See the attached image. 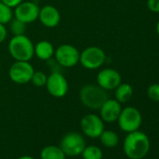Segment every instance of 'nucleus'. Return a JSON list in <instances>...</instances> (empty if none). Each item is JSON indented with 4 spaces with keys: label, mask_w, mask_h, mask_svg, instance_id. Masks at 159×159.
I'll use <instances>...</instances> for the list:
<instances>
[{
    "label": "nucleus",
    "mask_w": 159,
    "mask_h": 159,
    "mask_svg": "<svg viewBox=\"0 0 159 159\" xmlns=\"http://www.w3.org/2000/svg\"><path fill=\"white\" fill-rule=\"evenodd\" d=\"M149 137L142 131L136 130L127 133L124 140V152L129 159H142L150 151Z\"/></svg>",
    "instance_id": "f257e3e1"
},
{
    "label": "nucleus",
    "mask_w": 159,
    "mask_h": 159,
    "mask_svg": "<svg viewBox=\"0 0 159 159\" xmlns=\"http://www.w3.org/2000/svg\"><path fill=\"white\" fill-rule=\"evenodd\" d=\"M81 103L87 109L97 111L99 110L103 103L109 98L107 91L98 84H85L79 92Z\"/></svg>",
    "instance_id": "f03ea898"
},
{
    "label": "nucleus",
    "mask_w": 159,
    "mask_h": 159,
    "mask_svg": "<svg viewBox=\"0 0 159 159\" xmlns=\"http://www.w3.org/2000/svg\"><path fill=\"white\" fill-rule=\"evenodd\" d=\"M11 56L15 61H31L34 57V43L25 35L13 36L8 46Z\"/></svg>",
    "instance_id": "7ed1b4c3"
},
{
    "label": "nucleus",
    "mask_w": 159,
    "mask_h": 159,
    "mask_svg": "<svg viewBox=\"0 0 159 159\" xmlns=\"http://www.w3.org/2000/svg\"><path fill=\"white\" fill-rule=\"evenodd\" d=\"M106 58V53L101 48L98 46H88L80 52L79 64H81L85 69L95 70L104 65Z\"/></svg>",
    "instance_id": "20e7f679"
},
{
    "label": "nucleus",
    "mask_w": 159,
    "mask_h": 159,
    "mask_svg": "<svg viewBox=\"0 0 159 159\" xmlns=\"http://www.w3.org/2000/svg\"><path fill=\"white\" fill-rule=\"evenodd\" d=\"M117 122L122 131L130 133L139 129L142 124V116L137 108L128 106L122 109Z\"/></svg>",
    "instance_id": "39448f33"
},
{
    "label": "nucleus",
    "mask_w": 159,
    "mask_h": 159,
    "mask_svg": "<svg viewBox=\"0 0 159 159\" xmlns=\"http://www.w3.org/2000/svg\"><path fill=\"white\" fill-rule=\"evenodd\" d=\"M85 146L86 144L84 136L78 132L66 133L62 138L59 145L66 156L71 157L81 155Z\"/></svg>",
    "instance_id": "423d86ee"
},
{
    "label": "nucleus",
    "mask_w": 159,
    "mask_h": 159,
    "mask_svg": "<svg viewBox=\"0 0 159 159\" xmlns=\"http://www.w3.org/2000/svg\"><path fill=\"white\" fill-rule=\"evenodd\" d=\"M35 68L29 61H15L9 68L11 81L16 84H26L31 82Z\"/></svg>",
    "instance_id": "0eeeda50"
},
{
    "label": "nucleus",
    "mask_w": 159,
    "mask_h": 159,
    "mask_svg": "<svg viewBox=\"0 0 159 159\" xmlns=\"http://www.w3.org/2000/svg\"><path fill=\"white\" fill-rule=\"evenodd\" d=\"M53 57L60 66L69 68L79 64L80 52L75 46L66 43L59 45L55 49Z\"/></svg>",
    "instance_id": "6e6552de"
},
{
    "label": "nucleus",
    "mask_w": 159,
    "mask_h": 159,
    "mask_svg": "<svg viewBox=\"0 0 159 159\" xmlns=\"http://www.w3.org/2000/svg\"><path fill=\"white\" fill-rule=\"evenodd\" d=\"M45 87L52 97L62 98L67 94L69 84L66 78L62 73L53 71L48 75Z\"/></svg>",
    "instance_id": "1a4fd4ad"
},
{
    "label": "nucleus",
    "mask_w": 159,
    "mask_h": 159,
    "mask_svg": "<svg viewBox=\"0 0 159 159\" xmlns=\"http://www.w3.org/2000/svg\"><path fill=\"white\" fill-rule=\"evenodd\" d=\"M81 128L85 136L91 139H98L105 129L104 121L99 115L88 113L81 120Z\"/></svg>",
    "instance_id": "9d476101"
},
{
    "label": "nucleus",
    "mask_w": 159,
    "mask_h": 159,
    "mask_svg": "<svg viewBox=\"0 0 159 159\" xmlns=\"http://www.w3.org/2000/svg\"><path fill=\"white\" fill-rule=\"evenodd\" d=\"M39 7L33 1H24L13 9L14 18L20 20L25 25L32 24L39 19Z\"/></svg>",
    "instance_id": "9b49d317"
},
{
    "label": "nucleus",
    "mask_w": 159,
    "mask_h": 159,
    "mask_svg": "<svg viewBox=\"0 0 159 159\" xmlns=\"http://www.w3.org/2000/svg\"><path fill=\"white\" fill-rule=\"evenodd\" d=\"M122 83L121 74L113 68H103L97 76V84L106 91L114 90Z\"/></svg>",
    "instance_id": "f8f14e48"
},
{
    "label": "nucleus",
    "mask_w": 159,
    "mask_h": 159,
    "mask_svg": "<svg viewBox=\"0 0 159 159\" xmlns=\"http://www.w3.org/2000/svg\"><path fill=\"white\" fill-rule=\"evenodd\" d=\"M39 20L47 28H54L61 22V14L58 9L52 5H45L39 9Z\"/></svg>",
    "instance_id": "ddd939ff"
},
{
    "label": "nucleus",
    "mask_w": 159,
    "mask_h": 159,
    "mask_svg": "<svg viewBox=\"0 0 159 159\" xmlns=\"http://www.w3.org/2000/svg\"><path fill=\"white\" fill-rule=\"evenodd\" d=\"M122 109L121 103L115 98H108L99 109V116L104 123H114L118 120Z\"/></svg>",
    "instance_id": "4468645a"
},
{
    "label": "nucleus",
    "mask_w": 159,
    "mask_h": 159,
    "mask_svg": "<svg viewBox=\"0 0 159 159\" xmlns=\"http://www.w3.org/2000/svg\"><path fill=\"white\" fill-rule=\"evenodd\" d=\"M55 48L48 40H40L34 44V56L41 61H49L54 55Z\"/></svg>",
    "instance_id": "2eb2a0df"
},
{
    "label": "nucleus",
    "mask_w": 159,
    "mask_h": 159,
    "mask_svg": "<svg viewBox=\"0 0 159 159\" xmlns=\"http://www.w3.org/2000/svg\"><path fill=\"white\" fill-rule=\"evenodd\" d=\"M114 96L115 99L122 103L128 102L133 96V88L129 84L121 83L115 89H114Z\"/></svg>",
    "instance_id": "dca6fc26"
},
{
    "label": "nucleus",
    "mask_w": 159,
    "mask_h": 159,
    "mask_svg": "<svg viewBox=\"0 0 159 159\" xmlns=\"http://www.w3.org/2000/svg\"><path fill=\"white\" fill-rule=\"evenodd\" d=\"M40 159H66V154L59 146L48 145L41 150Z\"/></svg>",
    "instance_id": "f3484780"
},
{
    "label": "nucleus",
    "mask_w": 159,
    "mask_h": 159,
    "mask_svg": "<svg viewBox=\"0 0 159 159\" xmlns=\"http://www.w3.org/2000/svg\"><path fill=\"white\" fill-rule=\"evenodd\" d=\"M99 139L101 144L106 148H113L119 143V136L117 133L109 129H104Z\"/></svg>",
    "instance_id": "a211bd4d"
},
{
    "label": "nucleus",
    "mask_w": 159,
    "mask_h": 159,
    "mask_svg": "<svg viewBox=\"0 0 159 159\" xmlns=\"http://www.w3.org/2000/svg\"><path fill=\"white\" fill-rule=\"evenodd\" d=\"M14 18L13 9L0 1V24L7 25Z\"/></svg>",
    "instance_id": "6ab92c4d"
},
{
    "label": "nucleus",
    "mask_w": 159,
    "mask_h": 159,
    "mask_svg": "<svg viewBox=\"0 0 159 159\" xmlns=\"http://www.w3.org/2000/svg\"><path fill=\"white\" fill-rule=\"evenodd\" d=\"M81 155L84 159H102L103 152L96 145H88L85 146Z\"/></svg>",
    "instance_id": "aec40b11"
},
{
    "label": "nucleus",
    "mask_w": 159,
    "mask_h": 159,
    "mask_svg": "<svg viewBox=\"0 0 159 159\" xmlns=\"http://www.w3.org/2000/svg\"><path fill=\"white\" fill-rule=\"evenodd\" d=\"M10 25V30L13 36H19V35H25V30H26V25L25 23L21 22L20 20L13 18Z\"/></svg>",
    "instance_id": "412c9836"
},
{
    "label": "nucleus",
    "mask_w": 159,
    "mask_h": 159,
    "mask_svg": "<svg viewBox=\"0 0 159 159\" xmlns=\"http://www.w3.org/2000/svg\"><path fill=\"white\" fill-rule=\"evenodd\" d=\"M47 77L48 75H46L45 72L43 71H34L32 79H31V84L36 86V87H44L47 82Z\"/></svg>",
    "instance_id": "4be33fe9"
},
{
    "label": "nucleus",
    "mask_w": 159,
    "mask_h": 159,
    "mask_svg": "<svg viewBox=\"0 0 159 159\" xmlns=\"http://www.w3.org/2000/svg\"><path fill=\"white\" fill-rule=\"evenodd\" d=\"M147 97L154 102H159V84H152L147 89Z\"/></svg>",
    "instance_id": "5701e85b"
},
{
    "label": "nucleus",
    "mask_w": 159,
    "mask_h": 159,
    "mask_svg": "<svg viewBox=\"0 0 159 159\" xmlns=\"http://www.w3.org/2000/svg\"><path fill=\"white\" fill-rule=\"evenodd\" d=\"M148 9L154 13H159V0H147Z\"/></svg>",
    "instance_id": "b1692460"
},
{
    "label": "nucleus",
    "mask_w": 159,
    "mask_h": 159,
    "mask_svg": "<svg viewBox=\"0 0 159 159\" xmlns=\"http://www.w3.org/2000/svg\"><path fill=\"white\" fill-rule=\"evenodd\" d=\"M8 37V30L6 25L0 24V44L3 43Z\"/></svg>",
    "instance_id": "393cba45"
},
{
    "label": "nucleus",
    "mask_w": 159,
    "mask_h": 159,
    "mask_svg": "<svg viewBox=\"0 0 159 159\" xmlns=\"http://www.w3.org/2000/svg\"><path fill=\"white\" fill-rule=\"evenodd\" d=\"M0 1H2L3 3H5L6 5L10 6L11 8L14 9L16 6H18L20 3H22L24 0H0Z\"/></svg>",
    "instance_id": "a878e982"
},
{
    "label": "nucleus",
    "mask_w": 159,
    "mask_h": 159,
    "mask_svg": "<svg viewBox=\"0 0 159 159\" xmlns=\"http://www.w3.org/2000/svg\"><path fill=\"white\" fill-rule=\"evenodd\" d=\"M17 159H35V158L30 156V155H23V156H21V157H19Z\"/></svg>",
    "instance_id": "bb28decb"
},
{
    "label": "nucleus",
    "mask_w": 159,
    "mask_h": 159,
    "mask_svg": "<svg viewBox=\"0 0 159 159\" xmlns=\"http://www.w3.org/2000/svg\"><path fill=\"white\" fill-rule=\"evenodd\" d=\"M156 32H157V35L159 36V20H158V22H157V24H156Z\"/></svg>",
    "instance_id": "cd10ccee"
},
{
    "label": "nucleus",
    "mask_w": 159,
    "mask_h": 159,
    "mask_svg": "<svg viewBox=\"0 0 159 159\" xmlns=\"http://www.w3.org/2000/svg\"><path fill=\"white\" fill-rule=\"evenodd\" d=\"M0 67H1V63H0Z\"/></svg>",
    "instance_id": "c85d7f7f"
}]
</instances>
